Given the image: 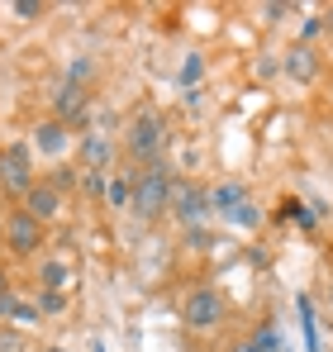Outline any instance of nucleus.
I'll list each match as a JSON object with an SVG mask.
<instances>
[{
  "instance_id": "obj_1",
  "label": "nucleus",
  "mask_w": 333,
  "mask_h": 352,
  "mask_svg": "<svg viewBox=\"0 0 333 352\" xmlns=\"http://www.w3.org/2000/svg\"><path fill=\"white\" fill-rule=\"evenodd\" d=\"M124 153H129L133 162H143V167L162 162V153H166V119H162V110L143 105V110H133V115H129V129H124Z\"/></svg>"
},
{
  "instance_id": "obj_2",
  "label": "nucleus",
  "mask_w": 333,
  "mask_h": 352,
  "mask_svg": "<svg viewBox=\"0 0 333 352\" xmlns=\"http://www.w3.org/2000/svg\"><path fill=\"white\" fill-rule=\"evenodd\" d=\"M166 195H171V167H166V162H153V167L133 172V200H129L133 219H143V224L162 219L166 214Z\"/></svg>"
},
{
  "instance_id": "obj_3",
  "label": "nucleus",
  "mask_w": 333,
  "mask_h": 352,
  "mask_svg": "<svg viewBox=\"0 0 333 352\" xmlns=\"http://www.w3.org/2000/svg\"><path fill=\"white\" fill-rule=\"evenodd\" d=\"M166 214H171L181 229H205V219L215 214V210H210V186H200V181H186V176H171Z\"/></svg>"
},
{
  "instance_id": "obj_4",
  "label": "nucleus",
  "mask_w": 333,
  "mask_h": 352,
  "mask_svg": "<svg viewBox=\"0 0 333 352\" xmlns=\"http://www.w3.org/2000/svg\"><path fill=\"white\" fill-rule=\"evenodd\" d=\"M181 324L195 329V333H210L224 324V295L215 286H195V291L181 300Z\"/></svg>"
},
{
  "instance_id": "obj_5",
  "label": "nucleus",
  "mask_w": 333,
  "mask_h": 352,
  "mask_svg": "<svg viewBox=\"0 0 333 352\" xmlns=\"http://www.w3.org/2000/svg\"><path fill=\"white\" fill-rule=\"evenodd\" d=\"M0 186L10 190V195H29V186H34V143H10V148H0Z\"/></svg>"
},
{
  "instance_id": "obj_6",
  "label": "nucleus",
  "mask_w": 333,
  "mask_h": 352,
  "mask_svg": "<svg viewBox=\"0 0 333 352\" xmlns=\"http://www.w3.org/2000/svg\"><path fill=\"white\" fill-rule=\"evenodd\" d=\"M43 238H48V229H43L34 214H24V210H10V214H5V248H10L14 257H34V252L43 248Z\"/></svg>"
},
{
  "instance_id": "obj_7",
  "label": "nucleus",
  "mask_w": 333,
  "mask_h": 352,
  "mask_svg": "<svg viewBox=\"0 0 333 352\" xmlns=\"http://www.w3.org/2000/svg\"><path fill=\"white\" fill-rule=\"evenodd\" d=\"M62 205H67V195L57 190L53 181H34V186H29V195L19 200V210H24V214H34L43 229H48L57 214H62Z\"/></svg>"
},
{
  "instance_id": "obj_8",
  "label": "nucleus",
  "mask_w": 333,
  "mask_h": 352,
  "mask_svg": "<svg viewBox=\"0 0 333 352\" xmlns=\"http://www.w3.org/2000/svg\"><path fill=\"white\" fill-rule=\"evenodd\" d=\"M48 100H53V119H62L67 129H72V119H81L91 110V91H86V86H72L67 76L53 81V96H48Z\"/></svg>"
},
{
  "instance_id": "obj_9",
  "label": "nucleus",
  "mask_w": 333,
  "mask_h": 352,
  "mask_svg": "<svg viewBox=\"0 0 333 352\" xmlns=\"http://www.w3.org/2000/svg\"><path fill=\"white\" fill-rule=\"evenodd\" d=\"M281 72H286L295 86H314V81H319V53H314L310 43H295V48L281 58Z\"/></svg>"
},
{
  "instance_id": "obj_10",
  "label": "nucleus",
  "mask_w": 333,
  "mask_h": 352,
  "mask_svg": "<svg viewBox=\"0 0 333 352\" xmlns=\"http://www.w3.org/2000/svg\"><path fill=\"white\" fill-rule=\"evenodd\" d=\"M76 153H81V172H114V143L105 133H86Z\"/></svg>"
},
{
  "instance_id": "obj_11",
  "label": "nucleus",
  "mask_w": 333,
  "mask_h": 352,
  "mask_svg": "<svg viewBox=\"0 0 333 352\" xmlns=\"http://www.w3.org/2000/svg\"><path fill=\"white\" fill-rule=\"evenodd\" d=\"M34 148H39L43 157H62V153L72 148V129H67L62 119L48 115L43 124H39V129H34Z\"/></svg>"
},
{
  "instance_id": "obj_12",
  "label": "nucleus",
  "mask_w": 333,
  "mask_h": 352,
  "mask_svg": "<svg viewBox=\"0 0 333 352\" xmlns=\"http://www.w3.org/2000/svg\"><path fill=\"white\" fill-rule=\"evenodd\" d=\"M243 200H253V195H248V186H243V181H233V176H224V181H215V186H210V210H215V214H224V219H228Z\"/></svg>"
},
{
  "instance_id": "obj_13",
  "label": "nucleus",
  "mask_w": 333,
  "mask_h": 352,
  "mask_svg": "<svg viewBox=\"0 0 333 352\" xmlns=\"http://www.w3.org/2000/svg\"><path fill=\"white\" fill-rule=\"evenodd\" d=\"M0 319H5V324L29 329V324H39L43 314H39V305H34V300H24L19 291H10V295H0Z\"/></svg>"
},
{
  "instance_id": "obj_14",
  "label": "nucleus",
  "mask_w": 333,
  "mask_h": 352,
  "mask_svg": "<svg viewBox=\"0 0 333 352\" xmlns=\"http://www.w3.org/2000/svg\"><path fill=\"white\" fill-rule=\"evenodd\" d=\"M129 200H133V176L110 172V181H105V210H129Z\"/></svg>"
},
{
  "instance_id": "obj_15",
  "label": "nucleus",
  "mask_w": 333,
  "mask_h": 352,
  "mask_svg": "<svg viewBox=\"0 0 333 352\" xmlns=\"http://www.w3.org/2000/svg\"><path fill=\"white\" fill-rule=\"evenodd\" d=\"M91 76H96V62L91 58H72L67 62V81H72V86H86V91H91Z\"/></svg>"
},
{
  "instance_id": "obj_16",
  "label": "nucleus",
  "mask_w": 333,
  "mask_h": 352,
  "mask_svg": "<svg viewBox=\"0 0 333 352\" xmlns=\"http://www.w3.org/2000/svg\"><path fill=\"white\" fill-rule=\"evenodd\" d=\"M43 10H48L43 0H14V5H10V14H14L19 24H34V19H39Z\"/></svg>"
},
{
  "instance_id": "obj_17",
  "label": "nucleus",
  "mask_w": 333,
  "mask_h": 352,
  "mask_svg": "<svg viewBox=\"0 0 333 352\" xmlns=\"http://www.w3.org/2000/svg\"><path fill=\"white\" fill-rule=\"evenodd\" d=\"M34 305H39V314H62V309H67V295H62V291H48V286H43Z\"/></svg>"
},
{
  "instance_id": "obj_18",
  "label": "nucleus",
  "mask_w": 333,
  "mask_h": 352,
  "mask_svg": "<svg viewBox=\"0 0 333 352\" xmlns=\"http://www.w3.org/2000/svg\"><path fill=\"white\" fill-rule=\"evenodd\" d=\"M200 72H205V58L200 53H186V62H181V81L195 91V81H200Z\"/></svg>"
},
{
  "instance_id": "obj_19",
  "label": "nucleus",
  "mask_w": 333,
  "mask_h": 352,
  "mask_svg": "<svg viewBox=\"0 0 333 352\" xmlns=\"http://www.w3.org/2000/svg\"><path fill=\"white\" fill-rule=\"evenodd\" d=\"M67 281H72V272H67L62 262H48V267H43V286H48V291H62Z\"/></svg>"
},
{
  "instance_id": "obj_20",
  "label": "nucleus",
  "mask_w": 333,
  "mask_h": 352,
  "mask_svg": "<svg viewBox=\"0 0 333 352\" xmlns=\"http://www.w3.org/2000/svg\"><path fill=\"white\" fill-rule=\"evenodd\" d=\"M257 219H262V214H257V205H253V200H243V205L228 214V224H238V229H253Z\"/></svg>"
},
{
  "instance_id": "obj_21",
  "label": "nucleus",
  "mask_w": 333,
  "mask_h": 352,
  "mask_svg": "<svg viewBox=\"0 0 333 352\" xmlns=\"http://www.w3.org/2000/svg\"><path fill=\"white\" fill-rule=\"evenodd\" d=\"M253 343H257L262 352H286V348H281V338H277V324H262V329L253 333Z\"/></svg>"
},
{
  "instance_id": "obj_22",
  "label": "nucleus",
  "mask_w": 333,
  "mask_h": 352,
  "mask_svg": "<svg viewBox=\"0 0 333 352\" xmlns=\"http://www.w3.org/2000/svg\"><path fill=\"white\" fill-rule=\"evenodd\" d=\"M105 181H110V172H86L81 176V186H86L91 195H105Z\"/></svg>"
},
{
  "instance_id": "obj_23",
  "label": "nucleus",
  "mask_w": 333,
  "mask_h": 352,
  "mask_svg": "<svg viewBox=\"0 0 333 352\" xmlns=\"http://www.w3.org/2000/svg\"><path fill=\"white\" fill-rule=\"evenodd\" d=\"M0 352H24V333H14V329H0Z\"/></svg>"
},
{
  "instance_id": "obj_24",
  "label": "nucleus",
  "mask_w": 333,
  "mask_h": 352,
  "mask_svg": "<svg viewBox=\"0 0 333 352\" xmlns=\"http://www.w3.org/2000/svg\"><path fill=\"white\" fill-rule=\"evenodd\" d=\"M324 34V14H314V19H305V29H300V43H314Z\"/></svg>"
},
{
  "instance_id": "obj_25",
  "label": "nucleus",
  "mask_w": 333,
  "mask_h": 352,
  "mask_svg": "<svg viewBox=\"0 0 333 352\" xmlns=\"http://www.w3.org/2000/svg\"><path fill=\"white\" fill-rule=\"evenodd\" d=\"M72 181H76V172H72V167H57L53 186H57V190H62V195H67V190H72Z\"/></svg>"
},
{
  "instance_id": "obj_26",
  "label": "nucleus",
  "mask_w": 333,
  "mask_h": 352,
  "mask_svg": "<svg viewBox=\"0 0 333 352\" xmlns=\"http://www.w3.org/2000/svg\"><path fill=\"white\" fill-rule=\"evenodd\" d=\"M186 243H191V248H210V234H205V229H186Z\"/></svg>"
},
{
  "instance_id": "obj_27",
  "label": "nucleus",
  "mask_w": 333,
  "mask_h": 352,
  "mask_svg": "<svg viewBox=\"0 0 333 352\" xmlns=\"http://www.w3.org/2000/svg\"><path fill=\"white\" fill-rule=\"evenodd\" d=\"M262 14H267V19H281V14H290V5H286V0H281V5H267V10H262Z\"/></svg>"
},
{
  "instance_id": "obj_28",
  "label": "nucleus",
  "mask_w": 333,
  "mask_h": 352,
  "mask_svg": "<svg viewBox=\"0 0 333 352\" xmlns=\"http://www.w3.org/2000/svg\"><path fill=\"white\" fill-rule=\"evenodd\" d=\"M10 291H14V286H10V272L0 267V295H10Z\"/></svg>"
},
{
  "instance_id": "obj_29",
  "label": "nucleus",
  "mask_w": 333,
  "mask_h": 352,
  "mask_svg": "<svg viewBox=\"0 0 333 352\" xmlns=\"http://www.w3.org/2000/svg\"><path fill=\"white\" fill-rule=\"evenodd\" d=\"M233 352H262V348H257L253 338H243V343H238V348H233Z\"/></svg>"
},
{
  "instance_id": "obj_30",
  "label": "nucleus",
  "mask_w": 333,
  "mask_h": 352,
  "mask_svg": "<svg viewBox=\"0 0 333 352\" xmlns=\"http://www.w3.org/2000/svg\"><path fill=\"white\" fill-rule=\"evenodd\" d=\"M324 34H333V5L324 10Z\"/></svg>"
},
{
  "instance_id": "obj_31",
  "label": "nucleus",
  "mask_w": 333,
  "mask_h": 352,
  "mask_svg": "<svg viewBox=\"0 0 333 352\" xmlns=\"http://www.w3.org/2000/svg\"><path fill=\"white\" fill-rule=\"evenodd\" d=\"M0 243H5V214H0Z\"/></svg>"
},
{
  "instance_id": "obj_32",
  "label": "nucleus",
  "mask_w": 333,
  "mask_h": 352,
  "mask_svg": "<svg viewBox=\"0 0 333 352\" xmlns=\"http://www.w3.org/2000/svg\"><path fill=\"white\" fill-rule=\"evenodd\" d=\"M329 96H333V81H329Z\"/></svg>"
},
{
  "instance_id": "obj_33",
  "label": "nucleus",
  "mask_w": 333,
  "mask_h": 352,
  "mask_svg": "<svg viewBox=\"0 0 333 352\" xmlns=\"http://www.w3.org/2000/svg\"><path fill=\"white\" fill-rule=\"evenodd\" d=\"M48 352H62V348H48Z\"/></svg>"
}]
</instances>
